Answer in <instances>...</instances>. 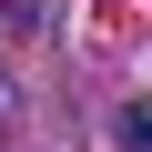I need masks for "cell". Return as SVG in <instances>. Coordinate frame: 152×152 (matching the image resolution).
I'll return each instance as SVG.
<instances>
[{
	"label": "cell",
	"instance_id": "cell-2",
	"mask_svg": "<svg viewBox=\"0 0 152 152\" xmlns=\"http://www.w3.org/2000/svg\"><path fill=\"white\" fill-rule=\"evenodd\" d=\"M10 10V31H51V0H0Z\"/></svg>",
	"mask_w": 152,
	"mask_h": 152
},
{
	"label": "cell",
	"instance_id": "cell-1",
	"mask_svg": "<svg viewBox=\"0 0 152 152\" xmlns=\"http://www.w3.org/2000/svg\"><path fill=\"white\" fill-rule=\"evenodd\" d=\"M112 142H122V152H152V112H142V102H132V112H122V122H112Z\"/></svg>",
	"mask_w": 152,
	"mask_h": 152
}]
</instances>
